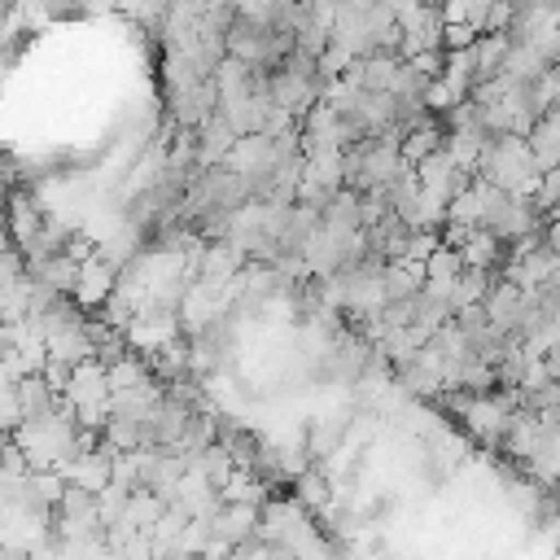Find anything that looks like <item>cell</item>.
<instances>
[{
  "instance_id": "1",
  "label": "cell",
  "mask_w": 560,
  "mask_h": 560,
  "mask_svg": "<svg viewBox=\"0 0 560 560\" xmlns=\"http://www.w3.org/2000/svg\"><path fill=\"white\" fill-rule=\"evenodd\" d=\"M175 337H179V319L175 315H162V311H136V319L122 328L127 350H140L144 359L158 354L162 346H171Z\"/></svg>"
},
{
  "instance_id": "2",
  "label": "cell",
  "mask_w": 560,
  "mask_h": 560,
  "mask_svg": "<svg viewBox=\"0 0 560 560\" xmlns=\"http://www.w3.org/2000/svg\"><path fill=\"white\" fill-rule=\"evenodd\" d=\"M258 529V508L254 503H219L210 512V542H219L223 551L245 547Z\"/></svg>"
},
{
  "instance_id": "3",
  "label": "cell",
  "mask_w": 560,
  "mask_h": 560,
  "mask_svg": "<svg viewBox=\"0 0 560 560\" xmlns=\"http://www.w3.org/2000/svg\"><path fill=\"white\" fill-rule=\"evenodd\" d=\"M114 267H105L96 254L88 258V262H79V280H74V293H70V302L83 311V315H92V311H101L105 306V298L114 293Z\"/></svg>"
},
{
  "instance_id": "4",
  "label": "cell",
  "mask_w": 560,
  "mask_h": 560,
  "mask_svg": "<svg viewBox=\"0 0 560 560\" xmlns=\"http://www.w3.org/2000/svg\"><path fill=\"white\" fill-rule=\"evenodd\" d=\"M61 402L70 407V411H79V407H105L109 402V385H105V368L101 363H79V368H70V381H66V389H61Z\"/></svg>"
},
{
  "instance_id": "5",
  "label": "cell",
  "mask_w": 560,
  "mask_h": 560,
  "mask_svg": "<svg viewBox=\"0 0 560 560\" xmlns=\"http://www.w3.org/2000/svg\"><path fill=\"white\" fill-rule=\"evenodd\" d=\"M525 149H529L538 175L556 171V162H560V109H547L534 118V127L525 131Z\"/></svg>"
},
{
  "instance_id": "6",
  "label": "cell",
  "mask_w": 560,
  "mask_h": 560,
  "mask_svg": "<svg viewBox=\"0 0 560 560\" xmlns=\"http://www.w3.org/2000/svg\"><path fill=\"white\" fill-rule=\"evenodd\" d=\"M13 394H18V411H22V424H31V420H44V416H52L57 407H61V398L44 385V376H22V381H13Z\"/></svg>"
},
{
  "instance_id": "7",
  "label": "cell",
  "mask_w": 560,
  "mask_h": 560,
  "mask_svg": "<svg viewBox=\"0 0 560 560\" xmlns=\"http://www.w3.org/2000/svg\"><path fill=\"white\" fill-rule=\"evenodd\" d=\"M494 280H499L494 271H477V267H464V271L451 280V293H446V311L455 315V311H464V306H481Z\"/></svg>"
},
{
  "instance_id": "8",
  "label": "cell",
  "mask_w": 560,
  "mask_h": 560,
  "mask_svg": "<svg viewBox=\"0 0 560 560\" xmlns=\"http://www.w3.org/2000/svg\"><path fill=\"white\" fill-rule=\"evenodd\" d=\"M44 354H48L52 363H61V368H79V363L92 359V341H88L83 324H74V328H66V332H52V337L44 341Z\"/></svg>"
},
{
  "instance_id": "9",
  "label": "cell",
  "mask_w": 560,
  "mask_h": 560,
  "mask_svg": "<svg viewBox=\"0 0 560 560\" xmlns=\"http://www.w3.org/2000/svg\"><path fill=\"white\" fill-rule=\"evenodd\" d=\"M442 140H446V131H442V122H438V118H429L424 127L407 131V136L398 140V158H402V166H416L420 158L438 153V149H442Z\"/></svg>"
},
{
  "instance_id": "10",
  "label": "cell",
  "mask_w": 560,
  "mask_h": 560,
  "mask_svg": "<svg viewBox=\"0 0 560 560\" xmlns=\"http://www.w3.org/2000/svg\"><path fill=\"white\" fill-rule=\"evenodd\" d=\"M105 385H109V394H127V389L153 385V376H149V363H144V359L127 354V359H118L114 368H105Z\"/></svg>"
},
{
  "instance_id": "11",
  "label": "cell",
  "mask_w": 560,
  "mask_h": 560,
  "mask_svg": "<svg viewBox=\"0 0 560 560\" xmlns=\"http://www.w3.org/2000/svg\"><path fill=\"white\" fill-rule=\"evenodd\" d=\"M293 486H298V494H293V503L302 508V512H311V508H328V499H332V490H328V481H324V472L311 464L302 477H293Z\"/></svg>"
},
{
  "instance_id": "12",
  "label": "cell",
  "mask_w": 560,
  "mask_h": 560,
  "mask_svg": "<svg viewBox=\"0 0 560 560\" xmlns=\"http://www.w3.org/2000/svg\"><path fill=\"white\" fill-rule=\"evenodd\" d=\"M57 521H96V494H88L79 486H66L61 499H57Z\"/></svg>"
},
{
  "instance_id": "13",
  "label": "cell",
  "mask_w": 560,
  "mask_h": 560,
  "mask_svg": "<svg viewBox=\"0 0 560 560\" xmlns=\"http://www.w3.org/2000/svg\"><path fill=\"white\" fill-rule=\"evenodd\" d=\"M122 508H127V490L109 481V486L96 494V521H101V529H109V525L122 516Z\"/></svg>"
},
{
  "instance_id": "14",
  "label": "cell",
  "mask_w": 560,
  "mask_h": 560,
  "mask_svg": "<svg viewBox=\"0 0 560 560\" xmlns=\"http://www.w3.org/2000/svg\"><path fill=\"white\" fill-rule=\"evenodd\" d=\"M18 424H22V411H18V394H13V385H0V438H9Z\"/></svg>"
}]
</instances>
